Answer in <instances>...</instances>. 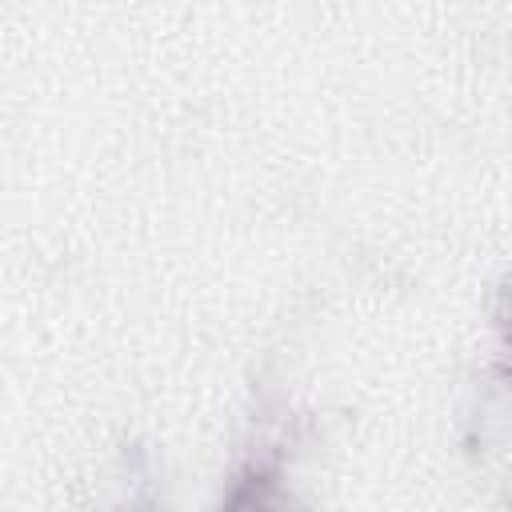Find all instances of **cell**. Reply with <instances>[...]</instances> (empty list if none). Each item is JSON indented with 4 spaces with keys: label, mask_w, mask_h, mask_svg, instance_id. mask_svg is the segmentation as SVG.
Masks as SVG:
<instances>
[{
    "label": "cell",
    "mask_w": 512,
    "mask_h": 512,
    "mask_svg": "<svg viewBox=\"0 0 512 512\" xmlns=\"http://www.w3.org/2000/svg\"><path fill=\"white\" fill-rule=\"evenodd\" d=\"M220 512H304V508L292 500V492L280 484L272 468H252L232 484Z\"/></svg>",
    "instance_id": "obj_1"
}]
</instances>
